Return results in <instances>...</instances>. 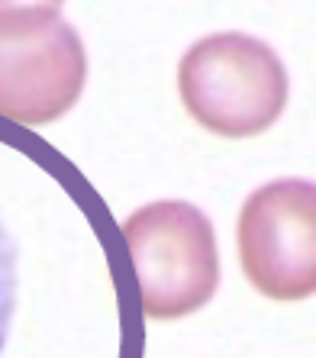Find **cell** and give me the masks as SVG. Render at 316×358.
<instances>
[{
    "label": "cell",
    "mask_w": 316,
    "mask_h": 358,
    "mask_svg": "<svg viewBox=\"0 0 316 358\" xmlns=\"http://www.w3.org/2000/svg\"><path fill=\"white\" fill-rule=\"evenodd\" d=\"M287 71L268 42L213 33L194 42L178 65V94L194 123L223 139H252L281 120Z\"/></svg>",
    "instance_id": "obj_1"
},
{
    "label": "cell",
    "mask_w": 316,
    "mask_h": 358,
    "mask_svg": "<svg viewBox=\"0 0 316 358\" xmlns=\"http://www.w3.org/2000/svg\"><path fill=\"white\" fill-rule=\"evenodd\" d=\"M136 271L142 313L181 320L207 307L220 284L217 236L207 213L187 200L145 203L120 226Z\"/></svg>",
    "instance_id": "obj_2"
},
{
    "label": "cell",
    "mask_w": 316,
    "mask_h": 358,
    "mask_svg": "<svg viewBox=\"0 0 316 358\" xmlns=\"http://www.w3.org/2000/svg\"><path fill=\"white\" fill-rule=\"evenodd\" d=\"M87 55L75 26L55 10L0 17V117L49 126L81 100Z\"/></svg>",
    "instance_id": "obj_3"
},
{
    "label": "cell",
    "mask_w": 316,
    "mask_h": 358,
    "mask_svg": "<svg viewBox=\"0 0 316 358\" xmlns=\"http://www.w3.org/2000/svg\"><path fill=\"white\" fill-rule=\"evenodd\" d=\"M236 245L245 281L261 297L297 303L316 294V184L278 178L242 203Z\"/></svg>",
    "instance_id": "obj_4"
},
{
    "label": "cell",
    "mask_w": 316,
    "mask_h": 358,
    "mask_svg": "<svg viewBox=\"0 0 316 358\" xmlns=\"http://www.w3.org/2000/svg\"><path fill=\"white\" fill-rule=\"evenodd\" d=\"M20 249L13 236H10L7 223L0 220V349L7 342L10 323L17 313V291H20Z\"/></svg>",
    "instance_id": "obj_5"
},
{
    "label": "cell",
    "mask_w": 316,
    "mask_h": 358,
    "mask_svg": "<svg viewBox=\"0 0 316 358\" xmlns=\"http://www.w3.org/2000/svg\"><path fill=\"white\" fill-rule=\"evenodd\" d=\"M62 3L65 0H0V17L3 13H17V10H55L59 13Z\"/></svg>",
    "instance_id": "obj_6"
}]
</instances>
